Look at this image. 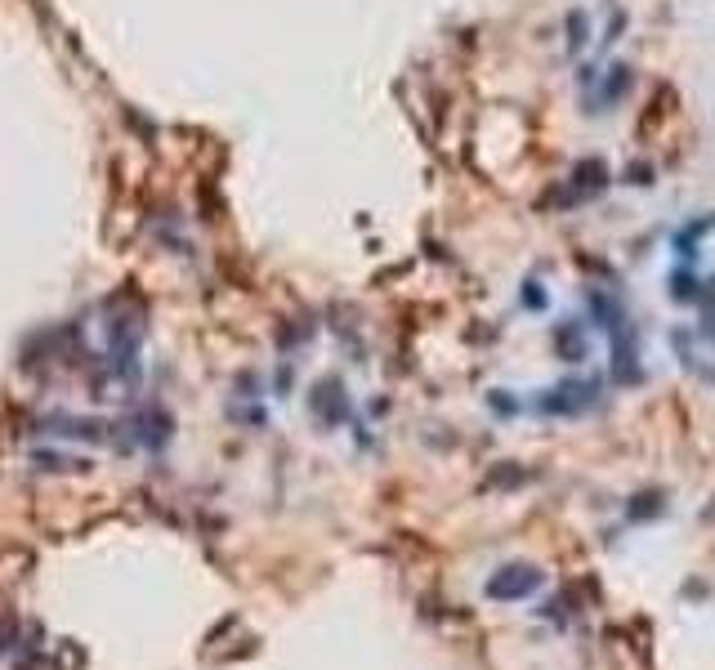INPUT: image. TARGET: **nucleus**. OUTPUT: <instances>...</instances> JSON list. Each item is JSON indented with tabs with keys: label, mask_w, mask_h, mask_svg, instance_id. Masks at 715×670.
<instances>
[{
	"label": "nucleus",
	"mask_w": 715,
	"mask_h": 670,
	"mask_svg": "<svg viewBox=\"0 0 715 670\" xmlns=\"http://www.w3.org/2000/svg\"><path fill=\"white\" fill-rule=\"evenodd\" d=\"M671 300L675 304H693V300H698V286H693L689 273H675L671 277Z\"/></svg>",
	"instance_id": "423d86ee"
},
{
	"label": "nucleus",
	"mask_w": 715,
	"mask_h": 670,
	"mask_svg": "<svg viewBox=\"0 0 715 670\" xmlns=\"http://www.w3.org/2000/svg\"><path fill=\"white\" fill-rule=\"evenodd\" d=\"M595 394H599L595 380H564V385H555L541 398V411L546 416H577V411H586L595 402Z\"/></svg>",
	"instance_id": "f03ea898"
},
{
	"label": "nucleus",
	"mask_w": 715,
	"mask_h": 670,
	"mask_svg": "<svg viewBox=\"0 0 715 670\" xmlns=\"http://www.w3.org/2000/svg\"><path fill=\"white\" fill-rule=\"evenodd\" d=\"M568 45H572V50H581V45H586V14H572L568 18Z\"/></svg>",
	"instance_id": "0eeeda50"
},
{
	"label": "nucleus",
	"mask_w": 715,
	"mask_h": 670,
	"mask_svg": "<svg viewBox=\"0 0 715 670\" xmlns=\"http://www.w3.org/2000/svg\"><path fill=\"white\" fill-rule=\"evenodd\" d=\"M523 304H528V309H541V304H546V291H541L537 282H528V291H523Z\"/></svg>",
	"instance_id": "6e6552de"
},
{
	"label": "nucleus",
	"mask_w": 715,
	"mask_h": 670,
	"mask_svg": "<svg viewBox=\"0 0 715 670\" xmlns=\"http://www.w3.org/2000/svg\"><path fill=\"white\" fill-rule=\"evenodd\" d=\"M541 590V572L532 563H505L488 577V599L497 603H514V599H528Z\"/></svg>",
	"instance_id": "f257e3e1"
},
{
	"label": "nucleus",
	"mask_w": 715,
	"mask_h": 670,
	"mask_svg": "<svg viewBox=\"0 0 715 670\" xmlns=\"http://www.w3.org/2000/svg\"><path fill=\"white\" fill-rule=\"evenodd\" d=\"M608 184V166L604 161H577V170H572V197H590V193H599V188Z\"/></svg>",
	"instance_id": "20e7f679"
},
{
	"label": "nucleus",
	"mask_w": 715,
	"mask_h": 670,
	"mask_svg": "<svg viewBox=\"0 0 715 670\" xmlns=\"http://www.w3.org/2000/svg\"><path fill=\"white\" fill-rule=\"evenodd\" d=\"M309 402H313V411H318V420H327V425H340V420H345V411H349L340 380H322V385L313 389Z\"/></svg>",
	"instance_id": "7ed1b4c3"
},
{
	"label": "nucleus",
	"mask_w": 715,
	"mask_h": 670,
	"mask_svg": "<svg viewBox=\"0 0 715 670\" xmlns=\"http://www.w3.org/2000/svg\"><path fill=\"white\" fill-rule=\"evenodd\" d=\"M555 349H559V358L577 362L581 353H586V340H581V331L572 327V322H559V327H555Z\"/></svg>",
	"instance_id": "39448f33"
},
{
	"label": "nucleus",
	"mask_w": 715,
	"mask_h": 670,
	"mask_svg": "<svg viewBox=\"0 0 715 670\" xmlns=\"http://www.w3.org/2000/svg\"><path fill=\"white\" fill-rule=\"evenodd\" d=\"M707 331H715V282H707Z\"/></svg>",
	"instance_id": "1a4fd4ad"
}]
</instances>
